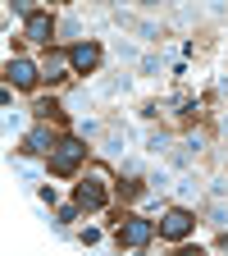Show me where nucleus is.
<instances>
[{
    "instance_id": "0eeeda50",
    "label": "nucleus",
    "mask_w": 228,
    "mask_h": 256,
    "mask_svg": "<svg viewBox=\"0 0 228 256\" xmlns=\"http://www.w3.org/2000/svg\"><path fill=\"white\" fill-rule=\"evenodd\" d=\"M5 78H9L14 87H32V82H37V64L18 55V60H9V64H5Z\"/></svg>"
},
{
    "instance_id": "9b49d317",
    "label": "nucleus",
    "mask_w": 228,
    "mask_h": 256,
    "mask_svg": "<svg viewBox=\"0 0 228 256\" xmlns=\"http://www.w3.org/2000/svg\"><path fill=\"white\" fill-rule=\"evenodd\" d=\"M219 247H224V252H228V238H224V242H219Z\"/></svg>"
},
{
    "instance_id": "6e6552de",
    "label": "nucleus",
    "mask_w": 228,
    "mask_h": 256,
    "mask_svg": "<svg viewBox=\"0 0 228 256\" xmlns=\"http://www.w3.org/2000/svg\"><path fill=\"white\" fill-rule=\"evenodd\" d=\"M23 151H32V156H50V151H55V142H50V133H46V128H32V133H27V142H23Z\"/></svg>"
},
{
    "instance_id": "423d86ee",
    "label": "nucleus",
    "mask_w": 228,
    "mask_h": 256,
    "mask_svg": "<svg viewBox=\"0 0 228 256\" xmlns=\"http://www.w3.org/2000/svg\"><path fill=\"white\" fill-rule=\"evenodd\" d=\"M50 32H55L50 14H27V23H23V37H27V42H37V46H46V42H50Z\"/></svg>"
},
{
    "instance_id": "1a4fd4ad",
    "label": "nucleus",
    "mask_w": 228,
    "mask_h": 256,
    "mask_svg": "<svg viewBox=\"0 0 228 256\" xmlns=\"http://www.w3.org/2000/svg\"><path fill=\"white\" fill-rule=\"evenodd\" d=\"M64 69H73V64H69V55H50V64H46V78L55 82V78H64Z\"/></svg>"
},
{
    "instance_id": "20e7f679",
    "label": "nucleus",
    "mask_w": 228,
    "mask_h": 256,
    "mask_svg": "<svg viewBox=\"0 0 228 256\" xmlns=\"http://www.w3.org/2000/svg\"><path fill=\"white\" fill-rule=\"evenodd\" d=\"M73 202H78L82 210H101V206H105V188H101V178H82V183L73 188Z\"/></svg>"
},
{
    "instance_id": "f257e3e1",
    "label": "nucleus",
    "mask_w": 228,
    "mask_h": 256,
    "mask_svg": "<svg viewBox=\"0 0 228 256\" xmlns=\"http://www.w3.org/2000/svg\"><path fill=\"white\" fill-rule=\"evenodd\" d=\"M82 156H87V146H82V138H64V142H55V151H50V174H73L78 165H82Z\"/></svg>"
},
{
    "instance_id": "f03ea898",
    "label": "nucleus",
    "mask_w": 228,
    "mask_h": 256,
    "mask_svg": "<svg viewBox=\"0 0 228 256\" xmlns=\"http://www.w3.org/2000/svg\"><path fill=\"white\" fill-rule=\"evenodd\" d=\"M151 238H155V224L142 220V215H128L119 224V247H146Z\"/></svg>"
},
{
    "instance_id": "7ed1b4c3",
    "label": "nucleus",
    "mask_w": 228,
    "mask_h": 256,
    "mask_svg": "<svg viewBox=\"0 0 228 256\" xmlns=\"http://www.w3.org/2000/svg\"><path fill=\"white\" fill-rule=\"evenodd\" d=\"M69 64H73V74H96V64H101V46H96V42H78L69 50Z\"/></svg>"
},
{
    "instance_id": "39448f33",
    "label": "nucleus",
    "mask_w": 228,
    "mask_h": 256,
    "mask_svg": "<svg viewBox=\"0 0 228 256\" xmlns=\"http://www.w3.org/2000/svg\"><path fill=\"white\" fill-rule=\"evenodd\" d=\"M160 234H165V238H174V242H178V238H187V234H192V215H187L183 206H174L165 220H160Z\"/></svg>"
},
{
    "instance_id": "9d476101",
    "label": "nucleus",
    "mask_w": 228,
    "mask_h": 256,
    "mask_svg": "<svg viewBox=\"0 0 228 256\" xmlns=\"http://www.w3.org/2000/svg\"><path fill=\"white\" fill-rule=\"evenodd\" d=\"M78 138H101V124H91V119L78 124Z\"/></svg>"
}]
</instances>
